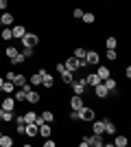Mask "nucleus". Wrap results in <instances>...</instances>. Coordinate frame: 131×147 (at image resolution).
I'll list each match as a JSON object with an SVG mask.
<instances>
[{
  "label": "nucleus",
  "mask_w": 131,
  "mask_h": 147,
  "mask_svg": "<svg viewBox=\"0 0 131 147\" xmlns=\"http://www.w3.org/2000/svg\"><path fill=\"white\" fill-rule=\"evenodd\" d=\"M76 114H79V121L81 123H92L94 119H96V112H94V108H90V105H83L81 110H76Z\"/></svg>",
  "instance_id": "f257e3e1"
},
{
  "label": "nucleus",
  "mask_w": 131,
  "mask_h": 147,
  "mask_svg": "<svg viewBox=\"0 0 131 147\" xmlns=\"http://www.w3.org/2000/svg\"><path fill=\"white\" fill-rule=\"evenodd\" d=\"M20 42H22V46H24V49H35V46L39 44V35H35V33H29V31H26L24 37H22Z\"/></svg>",
  "instance_id": "f03ea898"
},
{
  "label": "nucleus",
  "mask_w": 131,
  "mask_h": 147,
  "mask_svg": "<svg viewBox=\"0 0 131 147\" xmlns=\"http://www.w3.org/2000/svg\"><path fill=\"white\" fill-rule=\"evenodd\" d=\"M70 88H72V92H74V94H81V97H83V92L87 90L85 77H81V79H76V81H72V84H70Z\"/></svg>",
  "instance_id": "7ed1b4c3"
},
{
  "label": "nucleus",
  "mask_w": 131,
  "mask_h": 147,
  "mask_svg": "<svg viewBox=\"0 0 131 147\" xmlns=\"http://www.w3.org/2000/svg\"><path fill=\"white\" fill-rule=\"evenodd\" d=\"M37 134L42 136V138H50V134H53V127H50V123H39L37 125Z\"/></svg>",
  "instance_id": "20e7f679"
},
{
  "label": "nucleus",
  "mask_w": 131,
  "mask_h": 147,
  "mask_svg": "<svg viewBox=\"0 0 131 147\" xmlns=\"http://www.w3.org/2000/svg\"><path fill=\"white\" fill-rule=\"evenodd\" d=\"M13 22H15V16L9 11H2L0 13V24L2 26H13Z\"/></svg>",
  "instance_id": "39448f33"
},
{
  "label": "nucleus",
  "mask_w": 131,
  "mask_h": 147,
  "mask_svg": "<svg viewBox=\"0 0 131 147\" xmlns=\"http://www.w3.org/2000/svg\"><path fill=\"white\" fill-rule=\"evenodd\" d=\"M85 61H87V66H98L100 57H98L96 51H87V53H85Z\"/></svg>",
  "instance_id": "423d86ee"
},
{
  "label": "nucleus",
  "mask_w": 131,
  "mask_h": 147,
  "mask_svg": "<svg viewBox=\"0 0 131 147\" xmlns=\"http://www.w3.org/2000/svg\"><path fill=\"white\" fill-rule=\"evenodd\" d=\"M63 66H66V70H70V73H74L76 68H79V59H76V57L72 55V57H68V59L63 61Z\"/></svg>",
  "instance_id": "0eeeda50"
},
{
  "label": "nucleus",
  "mask_w": 131,
  "mask_h": 147,
  "mask_svg": "<svg viewBox=\"0 0 131 147\" xmlns=\"http://www.w3.org/2000/svg\"><path fill=\"white\" fill-rule=\"evenodd\" d=\"M90 125H92V134H105V123L103 121H96V119H94Z\"/></svg>",
  "instance_id": "6e6552de"
},
{
  "label": "nucleus",
  "mask_w": 131,
  "mask_h": 147,
  "mask_svg": "<svg viewBox=\"0 0 131 147\" xmlns=\"http://www.w3.org/2000/svg\"><path fill=\"white\" fill-rule=\"evenodd\" d=\"M70 105H72V110H81L83 105H85V103H83V97H81V94H72Z\"/></svg>",
  "instance_id": "1a4fd4ad"
},
{
  "label": "nucleus",
  "mask_w": 131,
  "mask_h": 147,
  "mask_svg": "<svg viewBox=\"0 0 131 147\" xmlns=\"http://www.w3.org/2000/svg\"><path fill=\"white\" fill-rule=\"evenodd\" d=\"M15 103H18V101H15L13 97H5V101H2V105H0V108H2V110L13 112V110H15Z\"/></svg>",
  "instance_id": "9d476101"
},
{
  "label": "nucleus",
  "mask_w": 131,
  "mask_h": 147,
  "mask_svg": "<svg viewBox=\"0 0 131 147\" xmlns=\"http://www.w3.org/2000/svg\"><path fill=\"white\" fill-rule=\"evenodd\" d=\"M94 94L98 99H105V97H109V90H107V88L103 86V81H100L98 86H94Z\"/></svg>",
  "instance_id": "9b49d317"
},
{
  "label": "nucleus",
  "mask_w": 131,
  "mask_h": 147,
  "mask_svg": "<svg viewBox=\"0 0 131 147\" xmlns=\"http://www.w3.org/2000/svg\"><path fill=\"white\" fill-rule=\"evenodd\" d=\"M11 33H13V37H15V40H22V37H24V33H26V29L22 24H13L11 26Z\"/></svg>",
  "instance_id": "f8f14e48"
},
{
  "label": "nucleus",
  "mask_w": 131,
  "mask_h": 147,
  "mask_svg": "<svg viewBox=\"0 0 131 147\" xmlns=\"http://www.w3.org/2000/svg\"><path fill=\"white\" fill-rule=\"evenodd\" d=\"M24 134L26 136H37V123H24Z\"/></svg>",
  "instance_id": "ddd939ff"
},
{
  "label": "nucleus",
  "mask_w": 131,
  "mask_h": 147,
  "mask_svg": "<svg viewBox=\"0 0 131 147\" xmlns=\"http://www.w3.org/2000/svg\"><path fill=\"white\" fill-rule=\"evenodd\" d=\"M85 84H87L90 88H94V86H98V84H100V77H98L96 73H90V75L85 77Z\"/></svg>",
  "instance_id": "4468645a"
},
{
  "label": "nucleus",
  "mask_w": 131,
  "mask_h": 147,
  "mask_svg": "<svg viewBox=\"0 0 131 147\" xmlns=\"http://www.w3.org/2000/svg\"><path fill=\"white\" fill-rule=\"evenodd\" d=\"M13 90H15V84L9 79L2 81V88H0V92H5V94H13Z\"/></svg>",
  "instance_id": "2eb2a0df"
},
{
  "label": "nucleus",
  "mask_w": 131,
  "mask_h": 147,
  "mask_svg": "<svg viewBox=\"0 0 131 147\" xmlns=\"http://www.w3.org/2000/svg\"><path fill=\"white\" fill-rule=\"evenodd\" d=\"M90 145H94V147H103V145H105V141H103V134H92V136H90Z\"/></svg>",
  "instance_id": "dca6fc26"
},
{
  "label": "nucleus",
  "mask_w": 131,
  "mask_h": 147,
  "mask_svg": "<svg viewBox=\"0 0 131 147\" xmlns=\"http://www.w3.org/2000/svg\"><path fill=\"white\" fill-rule=\"evenodd\" d=\"M59 75H61V81L66 86H70V84L74 81V73H70V70H63V73H59Z\"/></svg>",
  "instance_id": "f3484780"
},
{
  "label": "nucleus",
  "mask_w": 131,
  "mask_h": 147,
  "mask_svg": "<svg viewBox=\"0 0 131 147\" xmlns=\"http://www.w3.org/2000/svg\"><path fill=\"white\" fill-rule=\"evenodd\" d=\"M26 101H29V103H39V92L37 90H29L26 92Z\"/></svg>",
  "instance_id": "a211bd4d"
},
{
  "label": "nucleus",
  "mask_w": 131,
  "mask_h": 147,
  "mask_svg": "<svg viewBox=\"0 0 131 147\" xmlns=\"http://www.w3.org/2000/svg\"><path fill=\"white\" fill-rule=\"evenodd\" d=\"M29 84H31L33 88H37V86H42V75H39V73H33L31 77H29Z\"/></svg>",
  "instance_id": "6ab92c4d"
},
{
  "label": "nucleus",
  "mask_w": 131,
  "mask_h": 147,
  "mask_svg": "<svg viewBox=\"0 0 131 147\" xmlns=\"http://www.w3.org/2000/svg\"><path fill=\"white\" fill-rule=\"evenodd\" d=\"M116 46H118V40H116L114 35H109V37L105 40V49H107V51H116Z\"/></svg>",
  "instance_id": "aec40b11"
},
{
  "label": "nucleus",
  "mask_w": 131,
  "mask_h": 147,
  "mask_svg": "<svg viewBox=\"0 0 131 147\" xmlns=\"http://www.w3.org/2000/svg\"><path fill=\"white\" fill-rule=\"evenodd\" d=\"M103 123H105V134H109V136L116 134V125H114L109 119H103Z\"/></svg>",
  "instance_id": "412c9836"
},
{
  "label": "nucleus",
  "mask_w": 131,
  "mask_h": 147,
  "mask_svg": "<svg viewBox=\"0 0 131 147\" xmlns=\"http://www.w3.org/2000/svg\"><path fill=\"white\" fill-rule=\"evenodd\" d=\"M22 121H24V123H35V121H37V114H35L33 110H29V112L22 114Z\"/></svg>",
  "instance_id": "4be33fe9"
},
{
  "label": "nucleus",
  "mask_w": 131,
  "mask_h": 147,
  "mask_svg": "<svg viewBox=\"0 0 131 147\" xmlns=\"http://www.w3.org/2000/svg\"><path fill=\"white\" fill-rule=\"evenodd\" d=\"M13 99H15V101H26L24 88H15V90H13Z\"/></svg>",
  "instance_id": "5701e85b"
},
{
  "label": "nucleus",
  "mask_w": 131,
  "mask_h": 147,
  "mask_svg": "<svg viewBox=\"0 0 131 147\" xmlns=\"http://www.w3.org/2000/svg\"><path fill=\"white\" fill-rule=\"evenodd\" d=\"M26 81H29V79H26V77H24V75H22V73H15V77H13V84H15V88L24 86Z\"/></svg>",
  "instance_id": "b1692460"
},
{
  "label": "nucleus",
  "mask_w": 131,
  "mask_h": 147,
  "mask_svg": "<svg viewBox=\"0 0 131 147\" xmlns=\"http://www.w3.org/2000/svg\"><path fill=\"white\" fill-rule=\"evenodd\" d=\"M13 112H9V110H2L0 108V121H5V123H9V121H13Z\"/></svg>",
  "instance_id": "393cba45"
},
{
  "label": "nucleus",
  "mask_w": 131,
  "mask_h": 147,
  "mask_svg": "<svg viewBox=\"0 0 131 147\" xmlns=\"http://www.w3.org/2000/svg\"><path fill=\"white\" fill-rule=\"evenodd\" d=\"M39 119H42L44 123H53V121H55V114H53L50 110H44L42 114H39Z\"/></svg>",
  "instance_id": "a878e982"
},
{
  "label": "nucleus",
  "mask_w": 131,
  "mask_h": 147,
  "mask_svg": "<svg viewBox=\"0 0 131 147\" xmlns=\"http://www.w3.org/2000/svg\"><path fill=\"white\" fill-rule=\"evenodd\" d=\"M96 75L100 77V81L107 79V77H109V68H107V66H98V68H96Z\"/></svg>",
  "instance_id": "bb28decb"
},
{
  "label": "nucleus",
  "mask_w": 131,
  "mask_h": 147,
  "mask_svg": "<svg viewBox=\"0 0 131 147\" xmlns=\"http://www.w3.org/2000/svg\"><path fill=\"white\" fill-rule=\"evenodd\" d=\"M103 86H105L109 92L116 90V79H114V77H107V79H103Z\"/></svg>",
  "instance_id": "cd10ccee"
},
{
  "label": "nucleus",
  "mask_w": 131,
  "mask_h": 147,
  "mask_svg": "<svg viewBox=\"0 0 131 147\" xmlns=\"http://www.w3.org/2000/svg\"><path fill=\"white\" fill-rule=\"evenodd\" d=\"M112 145H116V147H127V145H129V141H127V136H116Z\"/></svg>",
  "instance_id": "c85d7f7f"
},
{
  "label": "nucleus",
  "mask_w": 131,
  "mask_h": 147,
  "mask_svg": "<svg viewBox=\"0 0 131 147\" xmlns=\"http://www.w3.org/2000/svg\"><path fill=\"white\" fill-rule=\"evenodd\" d=\"M18 53H20V51L15 49V46H7V49H5V57H7V59H11V57H15Z\"/></svg>",
  "instance_id": "c756f323"
},
{
  "label": "nucleus",
  "mask_w": 131,
  "mask_h": 147,
  "mask_svg": "<svg viewBox=\"0 0 131 147\" xmlns=\"http://www.w3.org/2000/svg\"><path fill=\"white\" fill-rule=\"evenodd\" d=\"M11 145H13V138H11V136H7V134L0 136V147H11Z\"/></svg>",
  "instance_id": "7c9ffc66"
},
{
  "label": "nucleus",
  "mask_w": 131,
  "mask_h": 147,
  "mask_svg": "<svg viewBox=\"0 0 131 147\" xmlns=\"http://www.w3.org/2000/svg\"><path fill=\"white\" fill-rule=\"evenodd\" d=\"M0 37H2L5 42H9V40L13 37V33H11V26H5V29H2V33H0Z\"/></svg>",
  "instance_id": "2f4dec72"
},
{
  "label": "nucleus",
  "mask_w": 131,
  "mask_h": 147,
  "mask_svg": "<svg viewBox=\"0 0 131 147\" xmlns=\"http://www.w3.org/2000/svg\"><path fill=\"white\" fill-rule=\"evenodd\" d=\"M24 59H26V57L22 55V53H18V55H15V57H11L9 61H11L13 66H20V64H24Z\"/></svg>",
  "instance_id": "473e14b6"
},
{
  "label": "nucleus",
  "mask_w": 131,
  "mask_h": 147,
  "mask_svg": "<svg viewBox=\"0 0 131 147\" xmlns=\"http://www.w3.org/2000/svg\"><path fill=\"white\" fill-rule=\"evenodd\" d=\"M85 53H87V51L81 49V46H76V49H74V57H76V59H85Z\"/></svg>",
  "instance_id": "72a5a7b5"
},
{
  "label": "nucleus",
  "mask_w": 131,
  "mask_h": 147,
  "mask_svg": "<svg viewBox=\"0 0 131 147\" xmlns=\"http://www.w3.org/2000/svg\"><path fill=\"white\" fill-rule=\"evenodd\" d=\"M81 20L85 22V24H92V22H94L96 18H94V13H83V16H81Z\"/></svg>",
  "instance_id": "f704fd0d"
},
{
  "label": "nucleus",
  "mask_w": 131,
  "mask_h": 147,
  "mask_svg": "<svg viewBox=\"0 0 131 147\" xmlns=\"http://www.w3.org/2000/svg\"><path fill=\"white\" fill-rule=\"evenodd\" d=\"M105 57H107L109 61H114L116 57H118V53H116V51H107V53H105Z\"/></svg>",
  "instance_id": "c9c22d12"
},
{
  "label": "nucleus",
  "mask_w": 131,
  "mask_h": 147,
  "mask_svg": "<svg viewBox=\"0 0 131 147\" xmlns=\"http://www.w3.org/2000/svg\"><path fill=\"white\" fill-rule=\"evenodd\" d=\"M22 55H24V57H33V55H35V49H24Z\"/></svg>",
  "instance_id": "e433bc0d"
},
{
  "label": "nucleus",
  "mask_w": 131,
  "mask_h": 147,
  "mask_svg": "<svg viewBox=\"0 0 131 147\" xmlns=\"http://www.w3.org/2000/svg\"><path fill=\"white\" fill-rule=\"evenodd\" d=\"M7 7H9V0H0V13L7 11Z\"/></svg>",
  "instance_id": "4c0bfd02"
},
{
  "label": "nucleus",
  "mask_w": 131,
  "mask_h": 147,
  "mask_svg": "<svg viewBox=\"0 0 131 147\" xmlns=\"http://www.w3.org/2000/svg\"><path fill=\"white\" fill-rule=\"evenodd\" d=\"M79 145H81V147H90V136H85V138H83Z\"/></svg>",
  "instance_id": "58836bf2"
},
{
  "label": "nucleus",
  "mask_w": 131,
  "mask_h": 147,
  "mask_svg": "<svg viewBox=\"0 0 131 147\" xmlns=\"http://www.w3.org/2000/svg\"><path fill=\"white\" fill-rule=\"evenodd\" d=\"M55 70H57V73H63V70H66V66H63V64H59V61H57V66H55Z\"/></svg>",
  "instance_id": "ea45409f"
},
{
  "label": "nucleus",
  "mask_w": 131,
  "mask_h": 147,
  "mask_svg": "<svg viewBox=\"0 0 131 147\" xmlns=\"http://www.w3.org/2000/svg\"><path fill=\"white\" fill-rule=\"evenodd\" d=\"M13 77H15V70H7V79L13 81Z\"/></svg>",
  "instance_id": "a19ab883"
},
{
  "label": "nucleus",
  "mask_w": 131,
  "mask_h": 147,
  "mask_svg": "<svg viewBox=\"0 0 131 147\" xmlns=\"http://www.w3.org/2000/svg\"><path fill=\"white\" fill-rule=\"evenodd\" d=\"M72 16H74V18H81V16H83V9H74V11H72Z\"/></svg>",
  "instance_id": "79ce46f5"
},
{
  "label": "nucleus",
  "mask_w": 131,
  "mask_h": 147,
  "mask_svg": "<svg viewBox=\"0 0 131 147\" xmlns=\"http://www.w3.org/2000/svg\"><path fill=\"white\" fill-rule=\"evenodd\" d=\"M55 145H57L55 141H44V147H55Z\"/></svg>",
  "instance_id": "37998d69"
},
{
  "label": "nucleus",
  "mask_w": 131,
  "mask_h": 147,
  "mask_svg": "<svg viewBox=\"0 0 131 147\" xmlns=\"http://www.w3.org/2000/svg\"><path fill=\"white\" fill-rule=\"evenodd\" d=\"M2 81H5V79H2V77H0V88H2Z\"/></svg>",
  "instance_id": "c03bdc74"
},
{
  "label": "nucleus",
  "mask_w": 131,
  "mask_h": 147,
  "mask_svg": "<svg viewBox=\"0 0 131 147\" xmlns=\"http://www.w3.org/2000/svg\"><path fill=\"white\" fill-rule=\"evenodd\" d=\"M0 136H2V132H0Z\"/></svg>",
  "instance_id": "a18cd8bd"
}]
</instances>
